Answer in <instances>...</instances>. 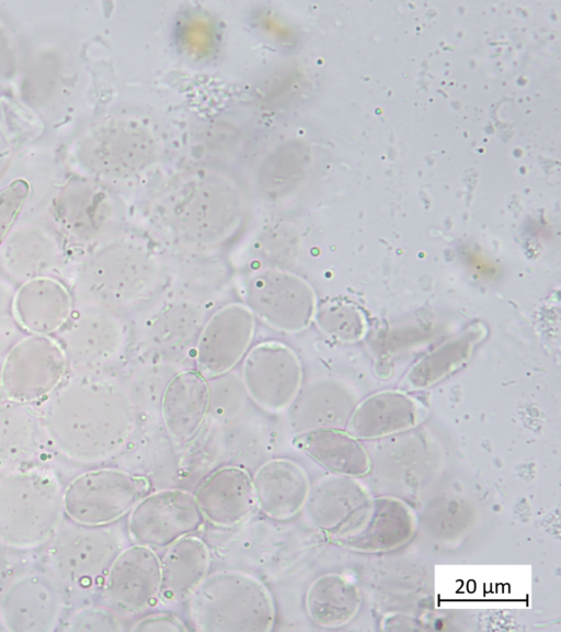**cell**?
<instances>
[{"label":"cell","instance_id":"cell-14","mask_svg":"<svg viewBox=\"0 0 561 632\" xmlns=\"http://www.w3.org/2000/svg\"><path fill=\"white\" fill-rule=\"evenodd\" d=\"M194 496L205 520L220 528L242 523L256 507L252 476L233 465L210 473Z\"/></svg>","mask_w":561,"mask_h":632},{"label":"cell","instance_id":"cell-7","mask_svg":"<svg viewBox=\"0 0 561 632\" xmlns=\"http://www.w3.org/2000/svg\"><path fill=\"white\" fill-rule=\"evenodd\" d=\"M247 303L253 315L286 334L307 328L317 311L311 286L298 275L282 270L254 274L247 287Z\"/></svg>","mask_w":561,"mask_h":632},{"label":"cell","instance_id":"cell-5","mask_svg":"<svg viewBox=\"0 0 561 632\" xmlns=\"http://www.w3.org/2000/svg\"><path fill=\"white\" fill-rule=\"evenodd\" d=\"M66 365L65 352L57 342L42 335L25 338L0 369V394L22 404L45 398L61 383Z\"/></svg>","mask_w":561,"mask_h":632},{"label":"cell","instance_id":"cell-22","mask_svg":"<svg viewBox=\"0 0 561 632\" xmlns=\"http://www.w3.org/2000/svg\"><path fill=\"white\" fill-rule=\"evenodd\" d=\"M294 445L320 465L344 475H363L369 460L355 438L336 429H312L297 435Z\"/></svg>","mask_w":561,"mask_h":632},{"label":"cell","instance_id":"cell-24","mask_svg":"<svg viewBox=\"0 0 561 632\" xmlns=\"http://www.w3.org/2000/svg\"><path fill=\"white\" fill-rule=\"evenodd\" d=\"M471 345V335L461 336L425 358L408 376L412 387H424L455 370L467 359Z\"/></svg>","mask_w":561,"mask_h":632},{"label":"cell","instance_id":"cell-13","mask_svg":"<svg viewBox=\"0 0 561 632\" xmlns=\"http://www.w3.org/2000/svg\"><path fill=\"white\" fill-rule=\"evenodd\" d=\"M96 529L70 520L61 522L49 540L47 556L50 567L68 586L87 588L100 574L105 546Z\"/></svg>","mask_w":561,"mask_h":632},{"label":"cell","instance_id":"cell-11","mask_svg":"<svg viewBox=\"0 0 561 632\" xmlns=\"http://www.w3.org/2000/svg\"><path fill=\"white\" fill-rule=\"evenodd\" d=\"M160 583L159 556L152 549L135 544L112 561L104 578V598L118 612H140L159 597Z\"/></svg>","mask_w":561,"mask_h":632},{"label":"cell","instance_id":"cell-21","mask_svg":"<svg viewBox=\"0 0 561 632\" xmlns=\"http://www.w3.org/2000/svg\"><path fill=\"white\" fill-rule=\"evenodd\" d=\"M417 419L419 408L413 399L398 392H382L357 407L348 429L358 438H376L408 429Z\"/></svg>","mask_w":561,"mask_h":632},{"label":"cell","instance_id":"cell-25","mask_svg":"<svg viewBox=\"0 0 561 632\" xmlns=\"http://www.w3.org/2000/svg\"><path fill=\"white\" fill-rule=\"evenodd\" d=\"M316 321L327 335L345 342H353L364 334L365 323L359 311L351 304L331 301L316 311Z\"/></svg>","mask_w":561,"mask_h":632},{"label":"cell","instance_id":"cell-8","mask_svg":"<svg viewBox=\"0 0 561 632\" xmlns=\"http://www.w3.org/2000/svg\"><path fill=\"white\" fill-rule=\"evenodd\" d=\"M301 365L287 346L268 341L254 347L242 365L244 388L253 402L271 413L288 408L299 394Z\"/></svg>","mask_w":561,"mask_h":632},{"label":"cell","instance_id":"cell-10","mask_svg":"<svg viewBox=\"0 0 561 632\" xmlns=\"http://www.w3.org/2000/svg\"><path fill=\"white\" fill-rule=\"evenodd\" d=\"M254 328V315L248 306L229 304L219 308L203 326L197 339V371L205 377L226 374L247 352Z\"/></svg>","mask_w":561,"mask_h":632},{"label":"cell","instance_id":"cell-3","mask_svg":"<svg viewBox=\"0 0 561 632\" xmlns=\"http://www.w3.org/2000/svg\"><path fill=\"white\" fill-rule=\"evenodd\" d=\"M188 613L195 629L204 632H268L275 606L266 586L240 571H219L188 597Z\"/></svg>","mask_w":561,"mask_h":632},{"label":"cell","instance_id":"cell-28","mask_svg":"<svg viewBox=\"0 0 561 632\" xmlns=\"http://www.w3.org/2000/svg\"><path fill=\"white\" fill-rule=\"evenodd\" d=\"M137 632H183L188 628L172 613L159 612L141 618L131 629Z\"/></svg>","mask_w":561,"mask_h":632},{"label":"cell","instance_id":"cell-27","mask_svg":"<svg viewBox=\"0 0 561 632\" xmlns=\"http://www.w3.org/2000/svg\"><path fill=\"white\" fill-rule=\"evenodd\" d=\"M27 196V184L15 181L0 193V241L18 216Z\"/></svg>","mask_w":561,"mask_h":632},{"label":"cell","instance_id":"cell-18","mask_svg":"<svg viewBox=\"0 0 561 632\" xmlns=\"http://www.w3.org/2000/svg\"><path fill=\"white\" fill-rule=\"evenodd\" d=\"M210 564L206 543L191 534L168 546L162 560L159 597L179 602L192 595L205 579Z\"/></svg>","mask_w":561,"mask_h":632},{"label":"cell","instance_id":"cell-12","mask_svg":"<svg viewBox=\"0 0 561 632\" xmlns=\"http://www.w3.org/2000/svg\"><path fill=\"white\" fill-rule=\"evenodd\" d=\"M412 530V514L402 503L378 499L354 510L330 533L345 545L379 551L404 543Z\"/></svg>","mask_w":561,"mask_h":632},{"label":"cell","instance_id":"cell-15","mask_svg":"<svg viewBox=\"0 0 561 632\" xmlns=\"http://www.w3.org/2000/svg\"><path fill=\"white\" fill-rule=\"evenodd\" d=\"M210 403V387L198 371L175 374L161 399L162 419L171 439L178 444L192 441L206 420Z\"/></svg>","mask_w":561,"mask_h":632},{"label":"cell","instance_id":"cell-17","mask_svg":"<svg viewBox=\"0 0 561 632\" xmlns=\"http://www.w3.org/2000/svg\"><path fill=\"white\" fill-rule=\"evenodd\" d=\"M204 316L192 301H173L161 307L147 326V341L165 360H181L195 349Z\"/></svg>","mask_w":561,"mask_h":632},{"label":"cell","instance_id":"cell-29","mask_svg":"<svg viewBox=\"0 0 561 632\" xmlns=\"http://www.w3.org/2000/svg\"><path fill=\"white\" fill-rule=\"evenodd\" d=\"M10 571V558L7 554L4 545L0 542V586L5 580Z\"/></svg>","mask_w":561,"mask_h":632},{"label":"cell","instance_id":"cell-30","mask_svg":"<svg viewBox=\"0 0 561 632\" xmlns=\"http://www.w3.org/2000/svg\"><path fill=\"white\" fill-rule=\"evenodd\" d=\"M0 631H5L4 625L2 624L1 620H0Z\"/></svg>","mask_w":561,"mask_h":632},{"label":"cell","instance_id":"cell-19","mask_svg":"<svg viewBox=\"0 0 561 632\" xmlns=\"http://www.w3.org/2000/svg\"><path fill=\"white\" fill-rule=\"evenodd\" d=\"M41 418L27 404L0 403V472H12L35 460L43 443Z\"/></svg>","mask_w":561,"mask_h":632},{"label":"cell","instance_id":"cell-9","mask_svg":"<svg viewBox=\"0 0 561 632\" xmlns=\"http://www.w3.org/2000/svg\"><path fill=\"white\" fill-rule=\"evenodd\" d=\"M61 609L58 583L41 572L18 576L0 595V620L5 631H51L59 621Z\"/></svg>","mask_w":561,"mask_h":632},{"label":"cell","instance_id":"cell-4","mask_svg":"<svg viewBox=\"0 0 561 632\" xmlns=\"http://www.w3.org/2000/svg\"><path fill=\"white\" fill-rule=\"evenodd\" d=\"M149 487L145 476L123 470L87 471L64 489V510L76 523L104 527L128 514L148 494Z\"/></svg>","mask_w":561,"mask_h":632},{"label":"cell","instance_id":"cell-6","mask_svg":"<svg viewBox=\"0 0 561 632\" xmlns=\"http://www.w3.org/2000/svg\"><path fill=\"white\" fill-rule=\"evenodd\" d=\"M205 521L194 494L170 488L145 495L129 511L127 527L136 544L154 550L194 534Z\"/></svg>","mask_w":561,"mask_h":632},{"label":"cell","instance_id":"cell-20","mask_svg":"<svg viewBox=\"0 0 561 632\" xmlns=\"http://www.w3.org/2000/svg\"><path fill=\"white\" fill-rule=\"evenodd\" d=\"M70 311L68 291L58 281L47 278L26 282L14 300L16 319L25 329L37 335L60 328Z\"/></svg>","mask_w":561,"mask_h":632},{"label":"cell","instance_id":"cell-1","mask_svg":"<svg viewBox=\"0 0 561 632\" xmlns=\"http://www.w3.org/2000/svg\"><path fill=\"white\" fill-rule=\"evenodd\" d=\"M125 414L114 386L92 379L59 384L42 411L44 432L54 448L73 462L105 458L123 433Z\"/></svg>","mask_w":561,"mask_h":632},{"label":"cell","instance_id":"cell-16","mask_svg":"<svg viewBox=\"0 0 561 632\" xmlns=\"http://www.w3.org/2000/svg\"><path fill=\"white\" fill-rule=\"evenodd\" d=\"M256 507L276 520L295 517L307 501L310 484L306 472L289 459L265 462L252 477Z\"/></svg>","mask_w":561,"mask_h":632},{"label":"cell","instance_id":"cell-23","mask_svg":"<svg viewBox=\"0 0 561 632\" xmlns=\"http://www.w3.org/2000/svg\"><path fill=\"white\" fill-rule=\"evenodd\" d=\"M358 595L352 582L336 574L316 579L306 597L307 611L313 622L322 627H339L356 612Z\"/></svg>","mask_w":561,"mask_h":632},{"label":"cell","instance_id":"cell-2","mask_svg":"<svg viewBox=\"0 0 561 632\" xmlns=\"http://www.w3.org/2000/svg\"><path fill=\"white\" fill-rule=\"evenodd\" d=\"M64 489L42 467H22L0 477V542L15 550L38 548L62 522Z\"/></svg>","mask_w":561,"mask_h":632},{"label":"cell","instance_id":"cell-26","mask_svg":"<svg viewBox=\"0 0 561 632\" xmlns=\"http://www.w3.org/2000/svg\"><path fill=\"white\" fill-rule=\"evenodd\" d=\"M70 631H118V619L107 609L85 607L78 610L68 622Z\"/></svg>","mask_w":561,"mask_h":632}]
</instances>
